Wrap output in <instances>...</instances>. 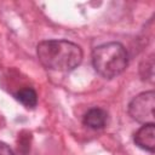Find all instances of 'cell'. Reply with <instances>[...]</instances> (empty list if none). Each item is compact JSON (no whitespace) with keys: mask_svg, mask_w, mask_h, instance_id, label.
I'll return each instance as SVG.
<instances>
[{"mask_svg":"<svg viewBox=\"0 0 155 155\" xmlns=\"http://www.w3.org/2000/svg\"><path fill=\"white\" fill-rule=\"evenodd\" d=\"M39 62L50 70L70 71L82 62V50L68 40H45L38 44Z\"/></svg>","mask_w":155,"mask_h":155,"instance_id":"1","label":"cell"},{"mask_svg":"<svg viewBox=\"0 0 155 155\" xmlns=\"http://www.w3.org/2000/svg\"><path fill=\"white\" fill-rule=\"evenodd\" d=\"M94 70L105 79H114L122 74L128 64L127 51L120 42H107L92 51Z\"/></svg>","mask_w":155,"mask_h":155,"instance_id":"2","label":"cell"},{"mask_svg":"<svg viewBox=\"0 0 155 155\" xmlns=\"http://www.w3.org/2000/svg\"><path fill=\"white\" fill-rule=\"evenodd\" d=\"M154 108H155V93L154 91H145L136 96L128 104L130 116L140 122L154 124Z\"/></svg>","mask_w":155,"mask_h":155,"instance_id":"3","label":"cell"},{"mask_svg":"<svg viewBox=\"0 0 155 155\" xmlns=\"http://www.w3.org/2000/svg\"><path fill=\"white\" fill-rule=\"evenodd\" d=\"M137 147L143 150L154 153L155 150V124H145L137 130L133 136Z\"/></svg>","mask_w":155,"mask_h":155,"instance_id":"4","label":"cell"},{"mask_svg":"<svg viewBox=\"0 0 155 155\" xmlns=\"http://www.w3.org/2000/svg\"><path fill=\"white\" fill-rule=\"evenodd\" d=\"M108 114L102 108H92L84 115V125L92 130H101L105 126Z\"/></svg>","mask_w":155,"mask_h":155,"instance_id":"5","label":"cell"},{"mask_svg":"<svg viewBox=\"0 0 155 155\" xmlns=\"http://www.w3.org/2000/svg\"><path fill=\"white\" fill-rule=\"evenodd\" d=\"M16 99L25 108H34L38 104V94L31 87H23L15 93Z\"/></svg>","mask_w":155,"mask_h":155,"instance_id":"6","label":"cell"},{"mask_svg":"<svg viewBox=\"0 0 155 155\" xmlns=\"http://www.w3.org/2000/svg\"><path fill=\"white\" fill-rule=\"evenodd\" d=\"M0 155H15L12 149L4 142L0 140Z\"/></svg>","mask_w":155,"mask_h":155,"instance_id":"7","label":"cell"}]
</instances>
